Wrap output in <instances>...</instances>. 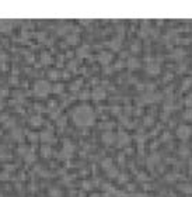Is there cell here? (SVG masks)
<instances>
[{
    "label": "cell",
    "instance_id": "cell-1",
    "mask_svg": "<svg viewBox=\"0 0 192 197\" xmlns=\"http://www.w3.org/2000/svg\"><path fill=\"white\" fill-rule=\"evenodd\" d=\"M73 120L77 125H90L94 121V113L90 107L80 106L73 113Z\"/></svg>",
    "mask_w": 192,
    "mask_h": 197
},
{
    "label": "cell",
    "instance_id": "cell-2",
    "mask_svg": "<svg viewBox=\"0 0 192 197\" xmlns=\"http://www.w3.org/2000/svg\"><path fill=\"white\" fill-rule=\"evenodd\" d=\"M52 90V87L46 80H38L37 83L34 85V92L38 96H46L49 92Z\"/></svg>",
    "mask_w": 192,
    "mask_h": 197
},
{
    "label": "cell",
    "instance_id": "cell-3",
    "mask_svg": "<svg viewBox=\"0 0 192 197\" xmlns=\"http://www.w3.org/2000/svg\"><path fill=\"white\" fill-rule=\"evenodd\" d=\"M191 134H192V130L188 125H181V127H178V130H177V135L181 139H188L191 137Z\"/></svg>",
    "mask_w": 192,
    "mask_h": 197
},
{
    "label": "cell",
    "instance_id": "cell-4",
    "mask_svg": "<svg viewBox=\"0 0 192 197\" xmlns=\"http://www.w3.org/2000/svg\"><path fill=\"white\" fill-rule=\"evenodd\" d=\"M105 97V90L102 89V87H96L94 90L91 92V99L93 100H102Z\"/></svg>",
    "mask_w": 192,
    "mask_h": 197
},
{
    "label": "cell",
    "instance_id": "cell-5",
    "mask_svg": "<svg viewBox=\"0 0 192 197\" xmlns=\"http://www.w3.org/2000/svg\"><path fill=\"white\" fill-rule=\"evenodd\" d=\"M115 139H117V135L114 133H111V131H107V133L102 134V142H104V144L111 145V144H114Z\"/></svg>",
    "mask_w": 192,
    "mask_h": 197
},
{
    "label": "cell",
    "instance_id": "cell-6",
    "mask_svg": "<svg viewBox=\"0 0 192 197\" xmlns=\"http://www.w3.org/2000/svg\"><path fill=\"white\" fill-rule=\"evenodd\" d=\"M111 53H108V52H102L101 55H100V62L101 64H104V65H107V64H109L111 62Z\"/></svg>",
    "mask_w": 192,
    "mask_h": 197
},
{
    "label": "cell",
    "instance_id": "cell-7",
    "mask_svg": "<svg viewBox=\"0 0 192 197\" xmlns=\"http://www.w3.org/2000/svg\"><path fill=\"white\" fill-rule=\"evenodd\" d=\"M119 145H123V144H128L129 142V137H128V134H123V133H121L119 135Z\"/></svg>",
    "mask_w": 192,
    "mask_h": 197
},
{
    "label": "cell",
    "instance_id": "cell-8",
    "mask_svg": "<svg viewBox=\"0 0 192 197\" xmlns=\"http://www.w3.org/2000/svg\"><path fill=\"white\" fill-rule=\"evenodd\" d=\"M87 53H88V47H81V48L77 49V55H79L80 58L87 56Z\"/></svg>",
    "mask_w": 192,
    "mask_h": 197
},
{
    "label": "cell",
    "instance_id": "cell-9",
    "mask_svg": "<svg viewBox=\"0 0 192 197\" xmlns=\"http://www.w3.org/2000/svg\"><path fill=\"white\" fill-rule=\"evenodd\" d=\"M128 66H129V68H132V69H133V68H138V66H139L138 59H136V58H130L128 61Z\"/></svg>",
    "mask_w": 192,
    "mask_h": 197
},
{
    "label": "cell",
    "instance_id": "cell-10",
    "mask_svg": "<svg viewBox=\"0 0 192 197\" xmlns=\"http://www.w3.org/2000/svg\"><path fill=\"white\" fill-rule=\"evenodd\" d=\"M41 58H42L43 64H49V62H51V55H49V53H46V52H43L42 55H41Z\"/></svg>",
    "mask_w": 192,
    "mask_h": 197
},
{
    "label": "cell",
    "instance_id": "cell-11",
    "mask_svg": "<svg viewBox=\"0 0 192 197\" xmlns=\"http://www.w3.org/2000/svg\"><path fill=\"white\" fill-rule=\"evenodd\" d=\"M147 69H149L150 73H157L160 68H159V65H149V68H147Z\"/></svg>",
    "mask_w": 192,
    "mask_h": 197
},
{
    "label": "cell",
    "instance_id": "cell-12",
    "mask_svg": "<svg viewBox=\"0 0 192 197\" xmlns=\"http://www.w3.org/2000/svg\"><path fill=\"white\" fill-rule=\"evenodd\" d=\"M52 92H55V93H62L63 92V85H55L54 87H52Z\"/></svg>",
    "mask_w": 192,
    "mask_h": 197
},
{
    "label": "cell",
    "instance_id": "cell-13",
    "mask_svg": "<svg viewBox=\"0 0 192 197\" xmlns=\"http://www.w3.org/2000/svg\"><path fill=\"white\" fill-rule=\"evenodd\" d=\"M67 42L69 44H76L77 42V35H69V37H67Z\"/></svg>",
    "mask_w": 192,
    "mask_h": 197
},
{
    "label": "cell",
    "instance_id": "cell-14",
    "mask_svg": "<svg viewBox=\"0 0 192 197\" xmlns=\"http://www.w3.org/2000/svg\"><path fill=\"white\" fill-rule=\"evenodd\" d=\"M41 137H42V139L43 141H49V139H51V133H46V131H45V133H42L41 134Z\"/></svg>",
    "mask_w": 192,
    "mask_h": 197
},
{
    "label": "cell",
    "instance_id": "cell-15",
    "mask_svg": "<svg viewBox=\"0 0 192 197\" xmlns=\"http://www.w3.org/2000/svg\"><path fill=\"white\" fill-rule=\"evenodd\" d=\"M58 76H59L58 70H51V72H49V78H51V79H58Z\"/></svg>",
    "mask_w": 192,
    "mask_h": 197
},
{
    "label": "cell",
    "instance_id": "cell-16",
    "mask_svg": "<svg viewBox=\"0 0 192 197\" xmlns=\"http://www.w3.org/2000/svg\"><path fill=\"white\" fill-rule=\"evenodd\" d=\"M31 124H35V125H38V124H41V117H32L31 118Z\"/></svg>",
    "mask_w": 192,
    "mask_h": 197
},
{
    "label": "cell",
    "instance_id": "cell-17",
    "mask_svg": "<svg viewBox=\"0 0 192 197\" xmlns=\"http://www.w3.org/2000/svg\"><path fill=\"white\" fill-rule=\"evenodd\" d=\"M49 152H51V151H49V146H43V148H42V155H43V156L49 155Z\"/></svg>",
    "mask_w": 192,
    "mask_h": 197
},
{
    "label": "cell",
    "instance_id": "cell-18",
    "mask_svg": "<svg viewBox=\"0 0 192 197\" xmlns=\"http://www.w3.org/2000/svg\"><path fill=\"white\" fill-rule=\"evenodd\" d=\"M181 189H182V190H184V192H185V193L192 192V187H189V186H182Z\"/></svg>",
    "mask_w": 192,
    "mask_h": 197
},
{
    "label": "cell",
    "instance_id": "cell-19",
    "mask_svg": "<svg viewBox=\"0 0 192 197\" xmlns=\"http://www.w3.org/2000/svg\"><path fill=\"white\" fill-rule=\"evenodd\" d=\"M185 118H187V120H191L192 118V111L191 110H188V111L185 113Z\"/></svg>",
    "mask_w": 192,
    "mask_h": 197
},
{
    "label": "cell",
    "instance_id": "cell-20",
    "mask_svg": "<svg viewBox=\"0 0 192 197\" xmlns=\"http://www.w3.org/2000/svg\"><path fill=\"white\" fill-rule=\"evenodd\" d=\"M111 47H114L115 49H118V47H119V41H112V42H111Z\"/></svg>",
    "mask_w": 192,
    "mask_h": 197
},
{
    "label": "cell",
    "instance_id": "cell-21",
    "mask_svg": "<svg viewBox=\"0 0 192 197\" xmlns=\"http://www.w3.org/2000/svg\"><path fill=\"white\" fill-rule=\"evenodd\" d=\"M181 149H182V151H180V154H184V155H188V154H189L187 148H181Z\"/></svg>",
    "mask_w": 192,
    "mask_h": 197
}]
</instances>
